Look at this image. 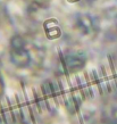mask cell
Masks as SVG:
<instances>
[{"mask_svg": "<svg viewBox=\"0 0 117 124\" xmlns=\"http://www.w3.org/2000/svg\"><path fill=\"white\" fill-rule=\"evenodd\" d=\"M1 93H2V83L0 81V96H1Z\"/></svg>", "mask_w": 117, "mask_h": 124, "instance_id": "6da1fadb", "label": "cell"}]
</instances>
